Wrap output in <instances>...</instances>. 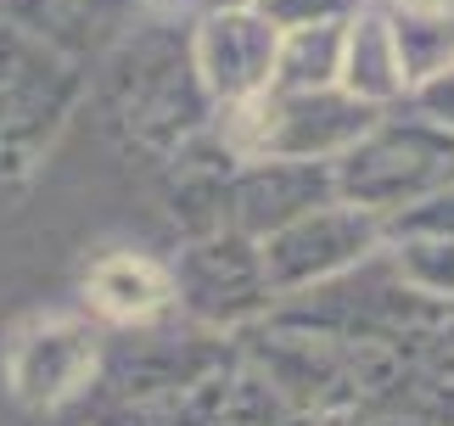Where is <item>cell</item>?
<instances>
[{
	"mask_svg": "<svg viewBox=\"0 0 454 426\" xmlns=\"http://www.w3.org/2000/svg\"><path fill=\"white\" fill-rule=\"evenodd\" d=\"M292 415L298 410H292L258 370L236 365L231 382H224V393H219V404H214V415H207V426H286Z\"/></svg>",
	"mask_w": 454,
	"mask_h": 426,
	"instance_id": "obj_17",
	"label": "cell"
},
{
	"mask_svg": "<svg viewBox=\"0 0 454 426\" xmlns=\"http://www.w3.org/2000/svg\"><path fill=\"white\" fill-rule=\"evenodd\" d=\"M0 23H6V0H0Z\"/></svg>",
	"mask_w": 454,
	"mask_h": 426,
	"instance_id": "obj_29",
	"label": "cell"
},
{
	"mask_svg": "<svg viewBox=\"0 0 454 426\" xmlns=\"http://www.w3.org/2000/svg\"><path fill=\"white\" fill-rule=\"evenodd\" d=\"M449 304H432L415 287H404V275L393 270L387 253L342 270L337 280H320L309 292H292L275 304L270 320L298 326L314 336H337V343H359V348H393L421 359V348L449 326Z\"/></svg>",
	"mask_w": 454,
	"mask_h": 426,
	"instance_id": "obj_2",
	"label": "cell"
},
{
	"mask_svg": "<svg viewBox=\"0 0 454 426\" xmlns=\"http://www.w3.org/2000/svg\"><path fill=\"white\" fill-rule=\"evenodd\" d=\"M241 365L236 336L224 331H146V326H124L113 348H101V393L113 398H163V393H185L197 382H214L224 370Z\"/></svg>",
	"mask_w": 454,
	"mask_h": 426,
	"instance_id": "obj_6",
	"label": "cell"
},
{
	"mask_svg": "<svg viewBox=\"0 0 454 426\" xmlns=\"http://www.w3.org/2000/svg\"><path fill=\"white\" fill-rule=\"evenodd\" d=\"M381 241H387V219L381 213H364L354 202H325L292 219L286 230L264 236V270H270V287L275 297H292V292H309L320 280H337L342 270L376 258Z\"/></svg>",
	"mask_w": 454,
	"mask_h": 426,
	"instance_id": "obj_7",
	"label": "cell"
},
{
	"mask_svg": "<svg viewBox=\"0 0 454 426\" xmlns=\"http://www.w3.org/2000/svg\"><path fill=\"white\" fill-rule=\"evenodd\" d=\"M275 28H314V23H348L364 0H253Z\"/></svg>",
	"mask_w": 454,
	"mask_h": 426,
	"instance_id": "obj_20",
	"label": "cell"
},
{
	"mask_svg": "<svg viewBox=\"0 0 454 426\" xmlns=\"http://www.w3.org/2000/svg\"><path fill=\"white\" fill-rule=\"evenodd\" d=\"M124 0H6V23L67 62L107 57L124 34Z\"/></svg>",
	"mask_w": 454,
	"mask_h": 426,
	"instance_id": "obj_12",
	"label": "cell"
},
{
	"mask_svg": "<svg viewBox=\"0 0 454 426\" xmlns=\"http://www.w3.org/2000/svg\"><path fill=\"white\" fill-rule=\"evenodd\" d=\"M79 96H84V67L28 40L23 62L12 74V91L0 101V180H23L57 146V135L67 130Z\"/></svg>",
	"mask_w": 454,
	"mask_h": 426,
	"instance_id": "obj_8",
	"label": "cell"
},
{
	"mask_svg": "<svg viewBox=\"0 0 454 426\" xmlns=\"http://www.w3.org/2000/svg\"><path fill=\"white\" fill-rule=\"evenodd\" d=\"M331 174H337V202L393 219L398 208H410L415 197L454 180V135L432 130L421 118L410 123L381 118L359 146H348L331 163Z\"/></svg>",
	"mask_w": 454,
	"mask_h": 426,
	"instance_id": "obj_4",
	"label": "cell"
},
{
	"mask_svg": "<svg viewBox=\"0 0 454 426\" xmlns=\"http://www.w3.org/2000/svg\"><path fill=\"white\" fill-rule=\"evenodd\" d=\"M101 101L107 118L124 130V140L146 152H174L191 135L214 123V96L191 62V34L174 28H124L118 45L107 51V74H101Z\"/></svg>",
	"mask_w": 454,
	"mask_h": 426,
	"instance_id": "obj_1",
	"label": "cell"
},
{
	"mask_svg": "<svg viewBox=\"0 0 454 426\" xmlns=\"http://www.w3.org/2000/svg\"><path fill=\"white\" fill-rule=\"evenodd\" d=\"M202 6H253V0H202Z\"/></svg>",
	"mask_w": 454,
	"mask_h": 426,
	"instance_id": "obj_27",
	"label": "cell"
},
{
	"mask_svg": "<svg viewBox=\"0 0 454 426\" xmlns=\"http://www.w3.org/2000/svg\"><path fill=\"white\" fill-rule=\"evenodd\" d=\"M101 370V336L90 320H34L17 331V343L6 353V382L28 410H57L74 393L96 382Z\"/></svg>",
	"mask_w": 454,
	"mask_h": 426,
	"instance_id": "obj_10",
	"label": "cell"
},
{
	"mask_svg": "<svg viewBox=\"0 0 454 426\" xmlns=\"http://www.w3.org/2000/svg\"><path fill=\"white\" fill-rule=\"evenodd\" d=\"M337 202V174L331 163H303V157H253L236 169L231 191V225L247 230L253 241L286 230L292 219Z\"/></svg>",
	"mask_w": 454,
	"mask_h": 426,
	"instance_id": "obj_11",
	"label": "cell"
},
{
	"mask_svg": "<svg viewBox=\"0 0 454 426\" xmlns=\"http://www.w3.org/2000/svg\"><path fill=\"white\" fill-rule=\"evenodd\" d=\"M337 74H342V23L281 28L270 91H325V84H337Z\"/></svg>",
	"mask_w": 454,
	"mask_h": 426,
	"instance_id": "obj_16",
	"label": "cell"
},
{
	"mask_svg": "<svg viewBox=\"0 0 454 426\" xmlns=\"http://www.w3.org/2000/svg\"><path fill=\"white\" fill-rule=\"evenodd\" d=\"M146 12H157V17H174V12H185V6H202V0H141Z\"/></svg>",
	"mask_w": 454,
	"mask_h": 426,
	"instance_id": "obj_25",
	"label": "cell"
},
{
	"mask_svg": "<svg viewBox=\"0 0 454 426\" xmlns=\"http://www.w3.org/2000/svg\"><path fill=\"white\" fill-rule=\"evenodd\" d=\"M381 118H387L381 106L348 96L342 84H325V91H264L258 101L219 106L214 130L231 140V152L241 163H253V157L337 163V157L348 146H359Z\"/></svg>",
	"mask_w": 454,
	"mask_h": 426,
	"instance_id": "obj_3",
	"label": "cell"
},
{
	"mask_svg": "<svg viewBox=\"0 0 454 426\" xmlns=\"http://www.w3.org/2000/svg\"><path fill=\"white\" fill-rule=\"evenodd\" d=\"M337 84L348 96L381 106V113L410 96L404 67H398V51H393L387 6H371V0H364V6L342 23V74H337Z\"/></svg>",
	"mask_w": 454,
	"mask_h": 426,
	"instance_id": "obj_13",
	"label": "cell"
},
{
	"mask_svg": "<svg viewBox=\"0 0 454 426\" xmlns=\"http://www.w3.org/2000/svg\"><path fill=\"white\" fill-rule=\"evenodd\" d=\"M387 28L404 84H421L454 67V6H398V0H387Z\"/></svg>",
	"mask_w": 454,
	"mask_h": 426,
	"instance_id": "obj_15",
	"label": "cell"
},
{
	"mask_svg": "<svg viewBox=\"0 0 454 426\" xmlns=\"http://www.w3.org/2000/svg\"><path fill=\"white\" fill-rule=\"evenodd\" d=\"M286 426H309V415H292V421H286Z\"/></svg>",
	"mask_w": 454,
	"mask_h": 426,
	"instance_id": "obj_28",
	"label": "cell"
},
{
	"mask_svg": "<svg viewBox=\"0 0 454 426\" xmlns=\"http://www.w3.org/2000/svg\"><path fill=\"white\" fill-rule=\"evenodd\" d=\"M371 426H432V421L415 410H371Z\"/></svg>",
	"mask_w": 454,
	"mask_h": 426,
	"instance_id": "obj_24",
	"label": "cell"
},
{
	"mask_svg": "<svg viewBox=\"0 0 454 426\" xmlns=\"http://www.w3.org/2000/svg\"><path fill=\"white\" fill-rule=\"evenodd\" d=\"M309 426H371V410H359V404H337V410H314Z\"/></svg>",
	"mask_w": 454,
	"mask_h": 426,
	"instance_id": "obj_23",
	"label": "cell"
},
{
	"mask_svg": "<svg viewBox=\"0 0 454 426\" xmlns=\"http://www.w3.org/2000/svg\"><path fill=\"white\" fill-rule=\"evenodd\" d=\"M168 287H174V304L207 331L258 326L281 304L270 287V270H264V247L236 225L185 241L174 270H168Z\"/></svg>",
	"mask_w": 454,
	"mask_h": 426,
	"instance_id": "obj_5",
	"label": "cell"
},
{
	"mask_svg": "<svg viewBox=\"0 0 454 426\" xmlns=\"http://www.w3.org/2000/svg\"><path fill=\"white\" fill-rule=\"evenodd\" d=\"M398 6H454V0H398Z\"/></svg>",
	"mask_w": 454,
	"mask_h": 426,
	"instance_id": "obj_26",
	"label": "cell"
},
{
	"mask_svg": "<svg viewBox=\"0 0 454 426\" xmlns=\"http://www.w3.org/2000/svg\"><path fill=\"white\" fill-rule=\"evenodd\" d=\"M275 51H281V28L258 6H202L191 28V62L214 106H241L264 96L275 79Z\"/></svg>",
	"mask_w": 454,
	"mask_h": 426,
	"instance_id": "obj_9",
	"label": "cell"
},
{
	"mask_svg": "<svg viewBox=\"0 0 454 426\" xmlns=\"http://www.w3.org/2000/svg\"><path fill=\"white\" fill-rule=\"evenodd\" d=\"M23 34H17L12 23H0V101H6V91H12V74H17V62H23Z\"/></svg>",
	"mask_w": 454,
	"mask_h": 426,
	"instance_id": "obj_22",
	"label": "cell"
},
{
	"mask_svg": "<svg viewBox=\"0 0 454 426\" xmlns=\"http://www.w3.org/2000/svg\"><path fill=\"white\" fill-rule=\"evenodd\" d=\"M410 101H415V118H421V123L454 135V67H443V74H432L421 84H410Z\"/></svg>",
	"mask_w": 454,
	"mask_h": 426,
	"instance_id": "obj_21",
	"label": "cell"
},
{
	"mask_svg": "<svg viewBox=\"0 0 454 426\" xmlns=\"http://www.w3.org/2000/svg\"><path fill=\"white\" fill-rule=\"evenodd\" d=\"M387 258L404 275V287L454 309V241L449 236H398Z\"/></svg>",
	"mask_w": 454,
	"mask_h": 426,
	"instance_id": "obj_18",
	"label": "cell"
},
{
	"mask_svg": "<svg viewBox=\"0 0 454 426\" xmlns=\"http://www.w3.org/2000/svg\"><path fill=\"white\" fill-rule=\"evenodd\" d=\"M398 236H449L454 241V180L415 197L410 208H398L387 219V241H398Z\"/></svg>",
	"mask_w": 454,
	"mask_h": 426,
	"instance_id": "obj_19",
	"label": "cell"
},
{
	"mask_svg": "<svg viewBox=\"0 0 454 426\" xmlns=\"http://www.w3.org/2000/svg\"><path fill=\"white\" fill-rule=\"evenodd\" d=\"M90 309L113 326H152L157 314L174 304V287H168V270H157L152 258H135V253H113L101 258L90 280Z\"/></svg>",
	"mask_w": 454,
	"mask_h": 426,
	"instance_id": "obj_14",
	"label": "cell"
}]
</instances>
